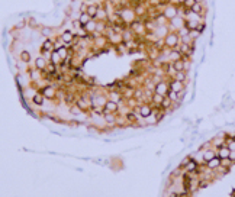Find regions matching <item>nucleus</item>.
<instances>
[{
  "instance_id": "1",
  "label": "nucleus",
  "mask_w": 235,
  "mask_h": 197,
  "mask_svg": "<svg viewBox=\"0 0 235 197\" xmlns=\"http://www.w3.org/2000/svg\"><path fill=\"white\" fill-rule=\"evenodd\" d=\"M164 45L168 48H176L179 45V35L176 32H170L167 34V36L164 38Z\"/></svg>"
},
{
  "instance_id": "2",
  "label": "nucleus",
  "mask_w": 235,
  "mask_h": 197,
  "mask_svg": "<svg viewBox=\"0 0 235 197\" xmlns=\"http://www.w3.org/2000/svg\"><path fill=\"white\" fill-rule=\"evenodd\" d=\"M173 70L176 73H180V71H186L187 70V63L186 61H183V59H177V61H173Z\"/></svg>"
},
{
  "instance_id": "3",
  "label": "nucleus",
  "mask_w": 235,
  "mask_h": 197,
  "mask_svg": "<svg viewBox=\"0 0 235 197\" xmlns=\"http://www.w3.org/2000/svg\"><path fill=\"white\" fill-rule=\"evenodd\" d=\"M39 93H41L45 99H54L55 97V90H54L52 86H45V87H42L41 90H39Z\"/></svg>"
},
{
  "instance_id": "4",
  "label": "nucleus",
  "mask_w": 235,
  "mask_h": 197,
  "mask_svg": "<svg viewBox=\"0 0 235 197\" xmlns=\"http://www.w3.org/2000/svg\"><path fill=\"white\" fill-rule=\"evenodd\" d=\"M177 13H179V9L176 6H168L165 10H164V17H167V19H176L177 17Z\"/></svg>"
},
{
  "instance_id": "5",
  "label": "nucleus",
  "mask_w": 235,
  "mask_h": 197,
  "mask_svg": "<svg viewBox=\"0 0 235 197\" xmlns=\"http://www.w3.org/2000/svg\"><path fill=\"white\" fill-rule=\"evenodd\" d=\"M103 110H105V115L106 113H115V112H117V103L116 101H112V100H108L105 103Z\"/></svg>"
},
{
  "instance_id": "6",
  "label": "nucleus",
  "mask_w": 235,
  "mask_h": 197,
  "mask_svg": "<svg viewBox=\"0 0 235 197\" xmlns=\"http://www.w3.org/2000/svg\"><path fill=\"white\" fill-rule=\"evenodd\" d=\"M152 107L151 106H148V105H144V106H141V107H138V112H139V115L142 116V118H150L152 115Z\"/></svg>"
},
{
  "instance_id": "7",
  "label": "nucleus",
  "mask_w": 235,
  "mask_h": 197,
  "mask_svg": "<svg viewBox=\"0 0 235 197\" xmlns=\"http://www.w3.org/2000/svg\"><path fill=\"white\" fill-rule=\"evenodd\" d=\"M54 49V41H51V39H45V41L42 42V46H41V52L42 54H45L48 51Z\"/></svg>"
},
{
  "instance_id": "8",
  "label": "nucleus",
  "mask_w": 235,
  "mask_h": 197,
  "mask_svg": "<svg viewBox=\"0 0 235 197\" xmlns=\"http://www.w3.org/2000/svg\"><path fill=\"white\" fill-rule=\"evenodd\" d=\"M99 4H89L87 6V15L92 19H94V17L97 16V13H99Z\"/></svg>"
},
{
  "instance_id": "9",
  "label": "nucleus",
  "mask_w": 235,
  "mask_h": 197,
  "mask_svg": "<svg viewBox=\"0 0 235 197\" xmlns=\"http://www.w3.org/2000/svg\"><path fill=\"white\" fill-rule=\"evenodd\" d=\"M221 161H222V159L216 155L215 158H212L210 161H208V168H210V170H216V168L221 167Z\"/></svg>"
},
{
  "instance_id": "10",
  "label": "nucleus",
  "mask_w": 235,
  "mask_h": 197,
  "mask_svg": "<svg viewBox=\"0 0 235 197\" xmlns=\"http://www.w3.org/2000/svg\"><path fill=\"white\" fill-rule=\"evenodd\" d=\"M229 154H231V151H229V148L228 147H222L218 149V157L221 159H227L229 158Z\"/></svg>"
},
{
  "instance_id": "11",
  "label": "nucleus",
  "mask_w": 235,
  "mask_h": 197,
  "mask_svg": "<svg viewBox=\"0 0 235 197\" xmlns=\"http://www.w3.org/2000/svg\"><path fill=\"white\" fill-rule=\"evenodd\" d=\"M186 170L190 172H199V167H197V162L196 161H189V162L186 164Z\"/></svg>"
},
{
  "instance_id": "12",
  "label": "nucleus",
  "mask_w": 235,
  "mask_h": 197,
  "mask_svg": "<svg viewBox=\"0 0 235 197\" xmlns=\"http://www.w3.org/2000/svg\"><path fill=\"white\" fill-rule=\"evenodd\" d=\"M74 39H76V36H74L70 30H65L63 34V41L65 42V44H71V42H74Z\"/></svg>"
},
{
  "instance_id": "13",
  "label": "nucleus",
  "mask_w": 235,
  "mask_h": 197,
  "mask_svg": "<svg viewBox=\"0 0 235 197\" xmlns=\"http://www.w3.org/2000/svg\"><path fill=\"white\" fill-rule=\"evenodd\" d=\"M35 67H36V70H45L46 68V61L42 57H39V58H36L35 59Z\"/></svg>"
},
{
  "instance_id": "14",
  "label": "nucleus",
  "mask_w": 235,
  "mask_h": 197,
  "mask_svg": "<svg viewBox=\"0 0 235 197\" xmlns=\"http://www.w3.org/2000/svg\"><path fill=\"white\" fill-rule=\"evenodd\" d=\"M168 90H170V88H167V86H165L164 83L157 84V87H156V93H157V94H164V93L167 94Z\"/></svg>"
},
{
  "instance_id": "15",
  "label": "nucleus",
  "mask_w": 235,
  "mask_h": 197,
  "mask_svg": "<svg viewBox=\"0 0 235 197\" xmlns=\"http://www.w3.org/2000/svg\"><path fill=\"white\" fill-rule=\"evenodd\" d=\"M170 88H171L173 91H181V88H183V84H181V81H177V80H174L171 84H170Z\"/></svg>"
},
{
  "instance_id": "16",
  "label": "nucleus",
  "mask_w": 235,
  "mask_h": 197,
  "mask_svg": "<svg viewBox=\"0 0 235 197\" xmlns=\"http://www.w3.org/2000/svg\"><path fill=\"white\" fill-rule=\"evenodd\" d=\"M79 21H80V23H81V25H83V28H84V26L87 25L89 22L92 21V17L89 16V15H87V12H86V13H81V16H80V19H79Z\"/></svg>"
},
{
  "instance_id": "17",
  "label": "nucleus",
  "mask_w": 235,
  "mask_h": 197,
  "mask_svg": "<svg viewBox=\"0 0 235 197\" xmlns=\"http://www.w3.org/2000/svg\"><path fill=\"white\" fill-rule=\"evenodd\" d=\"M180 52H181V54H186V55H192V49H190L189 44L183 42V44L180 45Z\"/></svg>"
},
{
  "instance_id": "18",
  "label": "nucleus",
  "mask_w": 235,
  "mask_h": 197,
  "mask_svg": "<svg viewBox=\"0 0 235 197\" xmlns=\"http://www.w3.org/2000/svg\"><path fill=\"white\" fill-rule=\"evenodd\" d=\"M19 58H21V61H23V63H29L31 61V52H28V51H22L21 55H19Z\"/></svg>"
},
{
  "instance_id": "19",
  "label": "nucleus",
  "mask_w": 235,
  "mask_h": 197,
  "mask_svg": "<svg viewBox=\"0 0 235 197\" xmlns=\"http://www.w3.org/2000/svg\"><path fill=\"white\" fill-rule=\"evenodd\" d=\"M190 10L193 13H196V15H200L202 12H203V6L202 4H199V3H194L192 7H190Z\"/></svg>"
},
{
  "instance_id": "20",
  "label": "nucleus",
  "mask_w": 235,
  "mask_h": 197,
  "mask_svg": "<svg viewBox=\"0 0 235 197\" xmlns=\"http://www.w3.org/2000/svg\"><path fill=\"white\" fill-rule=\"evenodd\" d=\"M164 99H165V97H164L163 94H157V93H154V94H152V101H154L156 105H161Z\"/></svg>"
},
{
  "instance_id": "21",
  "label": "nucleus",
  "mask_w": 235,
  "mask_h": 197,
  "mask_svg": "<svg viewBox=\"0 0 235 197\" xmlns=\"http://www.w3.org/2000/svg\"><path fill=\"white\" fill-rule=\"evenodd\" d=\"M44 99H45V97L42 96L41 93H39V94H35L34 96V99H32V101H34L35 105H38V106H41L42 103H44Z\"/></svg>"
},
{
  "instance_id": "22",
  "label": "nucleus",
  "mask_w": 235,
  "mask_h": 197,
  "mask_svg": "<svg viewBox=\"0 0 235 197\" xmlns=\"http://www.w3.org/2000/svg\"><path fill=\"white\" fill-rule=\"evenodd\" d=\"M84 28H86V30H87V32H92V30H96V29H97V25L94 23V22H93V19H92V21L89 22L87 25L84 26Z\"/></svg>"
},
{
  "instance_id": "23",
  "label": "nucleus",
  "mask_w": 235,
  "mask_h": 197,
  "mask_svg": "<svg viewBox=\"0 0 235 197\" xmlns=\"http://www.w3.org/2000/svg\"><path fill=\"white\" fill-rule=\"evenodd\" d=\"M76 105L79 106L81 110H84V109H87V107H89V105H86V100H84V99H77Z\"/></svg>"
},
{
  "instance_id": "24",
  "label": "nucleus",
  "mask_w": 235,
  "mask_h": 197,
  "mask_svg": "<svg viewBox=\"0 0 235 197\" xmlns=\"http://www.w3.org/2000/svg\"><path fill=\"white\" fill-rule=\"evenodd\" d=\"M215 157H216V154H215L213 151H206V152H205V157H203V159H205L206 162H208V161H210V159L215 158Z\"/></svg>"
},
{
  "instance_id": "25",
  "label": "nucleus",
  "mask_w": 235,
  "mask_h": 197,
  "mask_svg": "<svg viewBox=\"0 0 235 197\" xmlns=\"http://www.w3.org/2000/svg\"><path fill=\"white\" fill-rule=\"evenodd\" d=\"M51 61H52V63H60V61H63V58H61V55L58 54V52H57V51H55L54 54L51 55Z\"/></svg>"
},
{
  "instance_id": "26",
  "label": "nucleus",
  "mask_w": 235,
  "mask_h": 197,
  "mask_svg": "<svg viewBox=\"0 0 235 197\" xmlns=\"http://www.w3.org/2000/svg\"><path fill=\"white\" fill-rule=\"evenodd\" d=\"M144 13H145V7H144L142 4H139V6H137V7H135V15L141 16V15H144Z\"/></svg>"
},
{
  "instance_id": "27",
  "label": "nucleus",
  "mask_w": 235,
  "mask_h": 197,
  "mask_svg": "<svg viewBox=\"0 0 235 197\" xmlns=\"http://www.w3.org/2000/svg\"><path fill=\"white\" fill-rule=\"evenodd\" d=\"M176 80L177 81H185L186 80V71H180V73H177V76H176Z\"/></svg>"
},
{
  "instance_id": "28",
  "label": "nucleus",
  "mask_w": 235,
  "mask_h": 197,
  "mask_svg": "<svg viewBox=\"0 0 235 197\" xmlns=\"http://www.w3.org/2000/svg\"><path fill=\"white\" fill-rule=\"evenodd\" d=\"M126 119L129 122H137V115L135 112H129V113H126Z\"/></svg>"
},
{
  "instance_id": "29",
  "label": "nucleus",
  "mask_w": 235,
  "mask_h": 197,
  "mask_svg": "<svg viewBox=\"0 0 235 197\" xmlns=\"http://www.w3.org/2000/svg\"><path fill=\"white\" fill-rule=\"evenodd\" d=\"M57 52L61 55V58H64V57L67 55L68 51H67V48H65V46H61V48H58V49H57Z\"/></svg>"
},
{
  "instance_id": "30",
  "label": "nucleus",
  "mask_w": 235,
  "mask_h": 197,
  "mask_svg": "<svg viewBox=\"0 0 235 197\" xmlns=\"http://www.w3.org/2000/svg\"><path fill=\"white\" fill-rule=\"evenodd\" d=\"M105 119H106V122H108V123H113V122H115V118H113V115H112V113H106L105 115Z\"/></svg>"
},
{
  "instance_id": "31",
  "label": "nucleus",
  "mask_w": 235,
  "mask_h": 197,
  "mask_svg": "<svg viewBox=\"0 0 235 197\" xmlns=\"http://www.w3.org/2000/svg\"><path fill=\"white\" fill-rule=\"evenodd\" d=\"M170 105H171V100H170V99H164L163 103H161L163 109H167V107H170Z\"/></svg>"
},
{
  "instance_id": "32",
  "label": "nucleus",
  "mask_w": 235,
  "mask_h": 197,
  "mask_svg": "<svg viewBox=\"0 0 235 197\" xmlns=\"http://www.w3.org/2000/svg\"><path fill=\"white\" fill-rule=\"evenodd\" d=\"M227 145H228V148H229V151H235V141L234 139H231V142H228Z\"/></svg>"
},
{
  "instance_id": "33",
  "label": "nucleus",
  "mask_w": 235,
  "mask_h": 197,
  "mask_svg": "<svg viewBox=\"0 0 235 197\" xmlns=\"http://www.w3.org/2000/svg\"><path fill=\"white\" fill-rule=\"evenodd\" d=\"M183 4H185V6H187V7L190 9L194 4V0H185V2H183Z\"/></svg>"
},
{
  "instance_id": "34",
  "label": "nucleus",
  "mask_w": 235,
  "mask_h": 197,
  "mask_svg": "<svg viewBox=\"0 0 235 197\" xmlns=\"http://www.w3.org/2000/svg\"><path fill=\"white\" fill-rule=\"evenodd\" d=\"M203 29H205V25H203V23H200V25L196 26V30L199 32V34H202V32H203Z\"/></svg>"
},
{
  "instance_id": "35",
  "label": "nucleus",
  "mask_w": 235,
  "mask_h": 197,
  "mask_svg": "<svg viewBox=\"0 0 235 197\" xmlns=\"http://www.w3.org/2000/svg\"><path fill=\"white\" fill-rule=\"evenodd\" d=\"M229 159H231L232 162L235 161V151H231V154H229Z\"/></svg>"
},
{
  "instance_id": "36",
  "label": "nucleus",
  "mask_w": 235,
  "mask_h": 197,
  "mask_svg": "<svg viewBox=\"0 0 235 197\" xmlns=\"http://www.w3.org/2000/svg\"><path fill=\"white\" fill-rule=\"evenodd\" d=\"M123 38H125L126 41H129V38H131V34H129V32H125V34H123Z\"/></svg>"
},
{
  "instance_id": "37",
  "label": "nucleus",
  "mask_w": 235,
  "mask_h": 197,
  "mask_svg": "<svg viewBox=\"0 0 235 197\" xmlns=\"http://www.w3.org/2000/svg\"><path fill=\"white\" fill-rule=\"evenodd\" d=\"M179 197H189V191H183V194H179Z\"/></svg>"
},
{
  "instance_id": "38",
  "label": "nucleus",
  "mask_w": 235,
  "mask_h": 197,
  "mask_svg": "<svg viewBox=\"0 0 235 197\" xmlns=\"http://www.w3.org/2000/svg\"><path fill=\"white\" fill-rule=\"evenodd\" d=\"M23 26H25V21H22L21 23H17V28H19V29H22Z\"/></svg>"
},
{
  "instance_id": "39",
  "label": "nucleus",
  "mask_w": 235,
  "mask_h": 197,
  "mask_svg": "<svg viewBox=\"0 0 235 197\" xmlns=\"http://www.w3.org/2000/svg\"><path fill=\"white\" fill-rule=\"evenodd\" d=\"M141 94H142V93L139 91V90H138V91H135V97H141Z\"/></svg>"
},
{
  "instance_id": "40",
  "label": "nucleus",
  "mask_w": 235,
  "mask_h": 197,
  "mask_svg": "<svg viewBox=\"0 0 235 197\" xmlns=\"http://www.w3.org/2000/svg\"><path fill=\"white\" fill-rule=\"evenodd\" d=\"M168 197H179V196H177L176 193H170V194H168Z\"/></svg>"
},
{
  "instance_id": "41",
  "label": "nucleus",
  "mask_w": 235,
  "mask_h": 197,
  "mask_svg": "<svg viewBox=\"0 0 235 197\" xmlns=\"http://www.w3.org/2000/svg\"><path fill=\"white\" fill-rule=\"evenodd\" d=\"M203 2H205V0H194V3H199V4H202Z\"/></svg>"
},
{
  "instance_id": "42",
  "label": "nucleus",
  "mask_w": 235,
  "mask_h": 197,
  "mask_svg": "<svg viewBox=\"0 0 235 197\" xmlns=\"http://www.w3.org/2000/svg\"><path fill=\"white\" fill-rule=\"evenodd\" d=\"M231 139H234V141H235V136H232V138H231Z\"/></svg>"
}]
</instances>
